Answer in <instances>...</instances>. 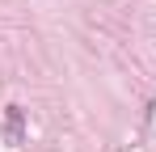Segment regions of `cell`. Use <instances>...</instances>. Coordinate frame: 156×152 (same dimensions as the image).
<instances>
[{
    "mask_svg": "<svg viewBox=\"0 0 156 152\" xmlns=\"http://www.w3.org/2000/svg\"><path fill=\"white\" fill-rule=\"evenodd\" d=\"M21 135H26V110L9 106L4 110V144H21Z\"/></svg>",
    "mask_w": 156,
    "mask_h": 152,
    "instance_id": "cell-1",
    "label": "cell"
}]
</instances>
